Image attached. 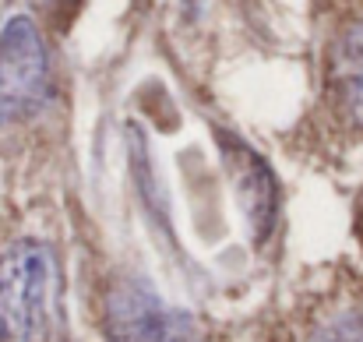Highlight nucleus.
I'll return each instance as SVG.
<instances>
[{
	"label": "nucleus",
	"instance_id": "f03ea898",
	"mask_svg": "<svg viewBox=\"0 0 363 342\" xmlns=\"http://www.w3.org/2000/svg\"><path fill=\"white\" fill-rule=\"evenodd\" d=\"M53 96L50 53L32 18L14 14L0 32V127L35 116Z\"/></svg>",
	"mask_w": 363,
	"mask_h": 342
},
{
	"label": "nucleus",
	"instance_id": "39448f33",
	"mask_svg": "<svg viewBox=\"0 0 363 342\" xmlns=\"http://www.w3.org/2000/svg\"><path fill=\"white\" fill-rule=\"evenodd\" d=\"M311 342H363V314L360 311H339L328 321L318 325Z\"/></svg>",
	"mask_w": 363,
	"mask_h": 342
},
{
	"label": "nucleus",
	"instance_id": "7ed1b4c3",
	"mask_svg": "<svg viewBox=\"0 0 363 342\" xmlns=\"http://www.w3.org/2000/svg\"><path fill=\"white\" fill-rule=\"evenodd\" d=\"M106 342H201L194 318L166 304L145 275H123L106 289Z\"/></svg>",
	"mask_w": 363,
	"mask_h": 342
},
{
	"label": "nucleus",
	"instance_id": "20e7f679",
	"mask_svg": "<svg viewBox=\"0 0 363 342\" xmlns=\"http://www.w3.org/2000/svg\"><path fill=\"white\" fill-rule=\"evenodd\" d=\"M339 82L350 114L357 116V123H363V21L346 32L339 46Z\"/></svg>",
	"mask_w": 363,
	"mask_h": 342
},
{
	"label": "nucleus",
	"instance_id": "f257e3e1",
	"mask_svg": "<svg viewBox=\"0 0 363 342\" xmlns=\"http://www.w3.org/2000/svg\"><path fill=\"white\" fill-rule=\"evenodd\" d=\"M57 286V258L43 240H14L0 254V342H43Z\"/></svg>",
	"mask_w": 363,
	"mask_h": 342
}]
</instances>
